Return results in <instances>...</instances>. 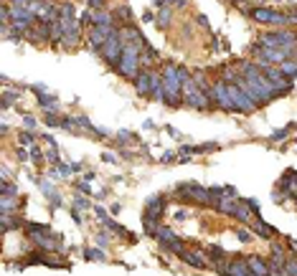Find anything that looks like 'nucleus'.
<instances>
[{
  "label": "nucleus",
  "instance_id": "obj_1",
  "mask_svg": "<svg viewBox=\"0 0 297 276\" xmlns=\"http://www.w3.org/2000/svg\"><path fill=\"white\" fill-rule=\"evenodd\" d=\"M122 51H125V44H122V38H120V28L107 38V44L102 46V58L109 64V66H115L117 68V64H120V58H122Z\"/></svg>",
  "mask_w": 297,
  "mask_h": 276
},
{
  "label": "nucleus",
  "instance_id": "obj_12",
  "mask_svg": "<svg viewBox=\"0 0 297 276\" xmlns=\"http://www.w3.org/2000/svg\"><path fill=\"white\" fill-rule=\"evenodd\" d=\"M16 206H18V203H16V198H11V195H3V203H0V210L11 216V210H13Z\"/></svg>",
  "mask_w": 297,
  "mask_h": 276
},
{
  "label": "nucleus",
  "instance_id": "obj_23",
  "mask_svg": "<svg viewBox=\"0 0 297 276\" xmlns=\"http://www.w3.org/2000/svg\"><path fill=\"white\" fill-rule=\"evenodd\" d=\"M26 127H28V130L36 127V120H33V116H26Z\"/></svg>",
  "mask_w": 297,
  "mask_h": 276
},
{
  "label": "nucleus",
  "instance_id": "obj_14",
  "mask_svg": "<svg viewBox=\"0 0 297 276\" xmlns=\"http://www.w3.org/2000/svg\"><path fill=\"white\" fill-rule=\"evenodd\" d=\"M84 256H87L89 261H104V251H99V248H89Z\"/></svg>",
  "mask_w": 297,
  "mask_h": 276
},
{
  "label": "nucleus",
  "instance_id": "obj_10",
  "mask_svg": "<svg viewBox=\"0 0 297 276\" xmlns=\"http://www.w3.org/2000/svg\"><path fill=\"white\" fill-rule=\"evenodd\" d=\"M251 208L246 206V200H239V208H236V218L239 220H244V223H249V218H251V213H249Z\"/></svg>",
  "mask_w": 297,
  "mask_h": 276
},
{
  "label": "nucleus",
  "instance_id": "obj_4",
  "mask_svg": "<svg viewBox=\"0 0 297 276\" xmlns=\"http://www.w3.org/2000/svg\"><path fill=\"white\" fill-rule=\"evenodd\" d=\"M226 274H229V276H254L251 268H249V264H246L244 258H236V261L226 264Z\"/></svg>",
  "mask_w": 297,
  "mask_h": 276
},
{
  "label": "nucleus",
  "instance_id": "obj_2",
  "mask_svg": "<svg viewBox=\"0 0 297 276\" xmlns=\"http://www.w3.org/2000/svg\"><path fill=\"white\" fill-rule=\"evenodd\" d=\"M251 18L256 23H264V26H287V13L282 10H269V8H254L251 10Z\"/></svg>",
  "mask_w": 297,
  "mask_h": 276
},
{
  "label": "nucleus",
  "instance_id": "obj_19",
  "mask_svg": "<svg viewBox=\"0 0 297 276\" xmlns=\"http://www.w3.org/2000/svg\"><path fill=\"white\" fill-rule=\"evenodd\" d=\"M3 195H18V188H13L11 182H3Z\"/></svg>",
  "mask_w": 297,
  "mask_h": 276
},
{
  "label": "nucleus",
  "instance_id": "obj_3",
  "mask_svg": "<svg viewBox=\"0 0 297 276\" xmlns=\"http://www.w3.org/2000/svg\"><path fill=\"white\" fill-rule=\"evenodd\" d=\"M135 86L142 96H150V89H153V71H140L137 78H135Z\"/></svg>",
  "mask_w": 297,
  "mask_h": 276
},
{
  "label": "nucleus",
  "instance_id": "obj_7",
  "mask_svg": "<svg viewBox=\"0 0 297 276\" xmlns=\"http://www.w3.org/2000/svg\"><path fill=\"white\" fill-rule=\"evenodd\" d=\"M236 208H239V200L221 198V200L216 203V210H218V213H226V216H236Z\"/></svg>",
  "mask_w": 297,
  "mask_h": 276
},
{
  "label": "nucleus",
  "instance_id": "obj_16",
  "mask_svg": "<svg viewBox=\"0 0 297 276\" xmlns=\"http://www.w3.org/2000/svg\"><path fill=\"white\" fill-rule=\"evenodd\" d=\"M115 16H117V18L122 16V20H130V16H132V13H130V8H125V6H122V8H117V10H115Z\"/></svg>",
  "mask_w": 297,
  "mask_h": 276
},
{
  "label": "nucleus",
  "instance_id": "obj_8",
  "mask_svg": "<svg viewBox=\"0 0 297 276\" xmlns=\"http://www.w3.org/2000/svg\"><path fill=\"white\" fill-rule=\"evenodd\" d=\"M254 233H256V236H262V238H272V236H274V228L259 220V223H254Z\"/></svg>",
  "mask_w": 297,
  "mask_h": 276
},
{
  "label": "nucleus",
  "instance_id": "obj_15",
  "mask_svg": "<svg viewBox=\"0 0 297 276\" xmlns=\"http://www.w3.org/2000/svg\"><path fill=\"white\" fill-rule=\"evenodd\" d=\"M158 26H160V28H168V26H170V10H163V13L158 16Z\"/></svg>",
  "mask_w": 297,
  "mask_h": 276
},
{
  "label": "nucleus",
  "instance_id": "obj_27",
  "mask_svg": "<svg viewBox=\"0 0 297 276\" xmlns=\"http://www.w3.org/2000/svg\"><path fill=\"white\" fill-rule=\"evenodd\" d=\"M294 54H297V51H294ZM294 61H297V58H294Z\"/></svg>",
  "mask_w": 297,
  "mask_h": 276
},
{
  "label": "nucleus",
  "instance_id": "obj_13",
  "mask_svg": "<svg viewBox=\"0 0 297 276\" xmlns=\"http://www.w3.org/2000/svg\"><path fill=\"white\" fill-rule=\"evenodd\" d=\"M279 68L284 71V76H294V74H297V61H289V58H287Z\"/></svg>",
  "mask_w": 297,
  "mask_h": 276
},
{
  "label": "nucleus",
  "instance_id": "obj_21",
  "mask_svg": "<svg viewBox=\"0 0 297 276\" xmlns=\"http://www.w3.org/2000/svg\"><path fill=\"white\" fill-rule=\"evenodd\" d=\"M104 3H107V0H87V6H89V8H94V10H97V8H102Z\"/></svg>",
  "mask_w": 297,
  "mask_h": 276
},
{
  "label": "nucleus",
  "instance_id": "obj_11",
  "mask_svg": "<svg viewBox=\"0 0 297 276\" xmlns=\"http://www.w3.org/2000/svg\"><path fill=\"white\" fill-rule=\"evenodd\" d=\"M155 236H158V238H160L163 244H173V241H178V238H175V233H173L170 228H158V233H155Z\"/></svg>",
  "mask_w": 297,
  "mask_h": 276
},
{
  "label": "nucleus",
  "instance_id": "obj_5",
  "mask_svg": "<svg viewBox=\"0 0 297 276\" xmlns=\"http://www.w3.org/2000/svg\"><path fill=\"white\" fill-rule=\"evenodd\" d=\"M246 264H249V268H251V274H254V276H272V271H269V266H267V261H264V258L251 256V258H246Z\"/></svg>",
  "mask_w": 297,
  "mask_h": 276
},
{
  "label": "nucleus",
  "instance_id": "obj_9",
  "mask_svg": "<svg viewBox=\"0 0 297 276\" xmlns=\"http://www.w3.org/2000/svg\"><path fill=\"white\" fill-rule=\"evenodd\" d=\"M39 102H41V106H44L46 112H59V102H56L54 96H49V94H41V96H39Z\"/></svg>",
  "mask_w": 297,
  "mask_h": 276
},
{
  "label": "nucleus",
  "instance_id": "obj_22",
  "mask_svg": "<svg viewBox=\"0 0 297 276\" xmlns=\"http://www.w3.org/2000/svg\"><path fill=\"white\" fill-rule=\"evenodd\" d=\"M77 206H79V208H87L89 203H87V198H82V195H77Z\"/></svg>",
  "mask_w": 297,
  "mask_h": 276
},
{
  "label": "nucleus",
  "instance_id": "obj_20",
  "mask_svg": "<svg viewBox=\"0 0 297 276\" xmlns=\"http://www.w3.org/2000/svg\"><path fill=\"white\" fill-rule=\"evenodd\" d=\"M107 244H109V236H107V233H102V236H97V246H102V248H104Z\"/></svg>",
  "mask_w": 297,
  "mask_h": 276
},
{
  "label": "nucleus",
  "instance_id": "obj_6",
  "mask_svg": "<svg viewBox=\"0 0 297 276\" xmlns=\"http://www.w3.org/2000/svg\"><path fill=\"white\" fill-rule=\"evenodd\" d=\"M180 258H185L191 266H196V268H206V256L203 254H196V251H188L185 248L183 254H180Z\"/></svg>",
  "mask_w": 297,
  "mask_h": 276
},
{
  "label": "nucleus",
  "instance_id": "obj_25",
  "mask_svg": "<svg viewBox=\"0 0 297 276\" xmlns=\"http://www.w3.org/2000/svg\"><path fill=\"white\" fill-rule=\"evenodd\" d=\"M165 3H168V0H155L153 6H155V8H160V6H165Z\"/></svg>",
  "mask_w": 297,
  "mask_h": 276
},
{
  "label": "nucleus",
  "instance_id": "obj_26",
  "mask_svg": "<svg viewBox=\"0 0 297 276\" xmlns=\"http://www.w3.org/2000/svg\"><path fill=\"white\" fill-rule=\"evenodd\" d=\"M173 6H180V8H183V6H185V0H173Z\"/></svg>",
  "mask_w": 297,
  "mask_h": 276
},
{
  "label": "nucleus",
  "instance_id": "obj_17",
  "mask_svg": "<svg viewBox=\"0 0 297 276\" xmlns=\"http://www.w3.org/2000/svg\"><path fill=\"white\" fill-rule=\"evenodd\" d=\"M236 236H239V241H241V244H249V238H251V233H249V230H241V228L236 230Z\"/></svg>",
  "mask_w": 297,
  "mask_h": 276
},
{
  "label": "nucleus",
  "instance_id": "obj_24",
  "mask_svg": "<svg viewBox=\"0 0 297 276\" xmlns=\"http://www.w3.org/2000/svg\"><path fill=\"white\" fill-rule=\"evenodd\" d=\"M185 216H188V213H185V210H178V213H175V220H183Z\"/></svg>",
  "mask_w": 297,
  "mask_h": 276
},
{
  "label": "nucleus",
  "instance_id": "obj_18",
  "mask_svg": "<svg viewBox=\"0 0 297 276\" xmlns=\"http://www.w3.org/2000/svg\"><path fill=\"white\" fill-rule=\"evenodd\" d=\"M18 140H21V144H33V134L31 132H21Z\"/></svg>",
  "mask_w": 297,
  "mask_h": 276
}]
</instances>
